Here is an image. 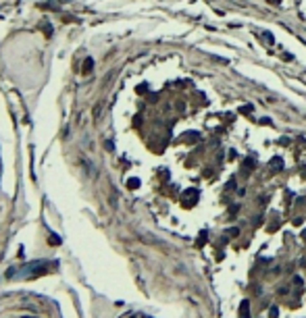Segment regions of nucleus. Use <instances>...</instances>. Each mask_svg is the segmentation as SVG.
I'll list each match as a JSON object with an SVG mask.
<instances>
[{
	"mask_svg": "<svg viewBox=\"0 0 306 318\" xmlns=\"http://www.w3.org/2000/svg\"><path fill=\"white\" fill-rule=\"evenodd\" d=\"M46 272V262H31L19 268H8L7 277L8 279H27V277H38Z\"/></svg>",
	"mask_w": 306,
	"mask_h": 318,
	"instance_id": "obj_1",
	"label": "nucleus"
},
{
	"mask_svg": "<svg viewBox=\"0 0 306 318\" xmlns=\"http://www.w3.org/2000/svg\"><path fill=\"white\" fill-rule=\"evenodd\" d=\"M127 187H131V189L139 187V179H129V181H127Z\"/></svg>",
	"mask_w": 306,
	"mask_h": 318,
	"instance_id": "obj_6",
	"label": "nucleus"
},
{
	"mask_svg": "<svg viewBox=\"0 0 306 318\" xmlns=\"http://www.w3.org/2000/svg\"><path fill=\"white\" fill-rule=\"evenodd\" d=\"M240 112H244V114H250V112H252V106H250V104H246V106H242V108H240Z\"/></svg>",
	"mask_w": 306,
	"mask_h": 318,
	"instance_id": "obj_7",
	"label": "nucleus"
},
{
	"mask_svg": "<svg viewBox=\"0 0 306 318\" xmlns=\"http://www.w3.org/2000/svg\"><path fill=\"white\" fill-rule=\"evenodd\" d=\"M269 2H273V4H279V0H269Z\"/></svg>",
	"mask_w": 306,
	"mask_h": 318,
	"instance_id": "obj_8",
	"label": "nucleus"
},
{
	"mask_svg": "<svg viewBox=\"0 0 306 318\" xmlns=\"http://www.w3.org/2000/svg\"><path fill=\"white\" fill-rule=\"evenodd\" d=\"M196 200H198V191H196V189H190V191H185V194H183V202H185V206L196 204Z\"/></svg>",
	"mask_w": 306,
	"mask_h": 318,
	"instance_id": "obj_2",
	"label": "nucleus"
},
{
	"mask_svg": "<svg viewBox=\"0 0 306 318\" xmlns=\"http://www.w3.org/2000/svg\"><path fill=\"white\" fill-rule=\"evenodd\" d=\"M281 168H283V160L279 158V156H275V158L269 162V171H271V173H279Z\"/></svg>",
	"mask_w": 306,
	"mask_h": 318,
	"instance_id": "obj_3",
	"label": "nucleus"
},
{
	"mask_svg": "<svg viewBox=\"0 0 306 318\" xmlns=\"http://www.w3.org/2000/svg\"><path fill=\"white\" fill-rule=\"evenodd\" d=\"M254 166V158H246L244 160V164H242V171H244V175H248L250 173V168Z\"/></svg>",
	"mask_w": 306,
	"mask_h": 318,
	"instance_id": "obj_4",
	"label": "nucleus"
},
{
	"mask_svg": "<svg viewBox=\"0 0 306 318\" xmlns=\"http://www.w3.org/2000/svg\"><path fill=\"white\" fill-rule=\"evenodd\" d=\"M92 67H94V60H92V58H88V60L84 62V73H90Z\"/></svg>",
	"mask_w": 306,
	"mask_h": 318,
	"instance_id": "obj_5",
	"label": "nucleus"
}]
</instances>
